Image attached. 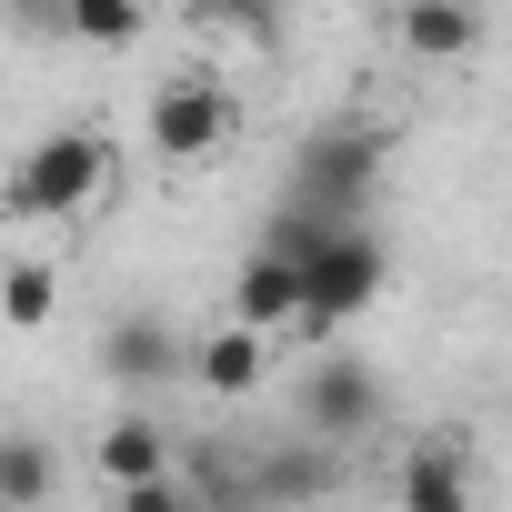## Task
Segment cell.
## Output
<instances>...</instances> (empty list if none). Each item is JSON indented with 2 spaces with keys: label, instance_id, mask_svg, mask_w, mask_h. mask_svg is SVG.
I'll use <instances>...</instances> for the list:
<instances>
[{
  "label": "cell",
  "instance_id": "7c38bea8",
  "mask_svg": "<svg viewBox=\"0 0 512 512\" xmlns=\"http://www.w3.org/2000/svg\"><path fill=\"white\" fill-rule=\"evenodd\" d=\"M61 482V452L41 432H0V512H41Z\"/></svg>",
  "mask_w": 512,
  "mask_h": 512
},
{
  "label": "cell",
  "instance_id": "7a4b0ae2",
  "mask_svg": "<svg viewBox=\"0 0 512 512\" xmlns=\"http://www.w3.org/2000/svg\"><path fill=\"white\" fill-rule=\"evenodd\" d=\"M372 181H382V131H372V121H332V131H312L302 161H292V191H302L312 221H362Z\"/></svg>",
  "mask_w": 512,
  "mask_h": 512
},
{
  "label": "cell",
  "instance_id": "ba28073f",
  "mask_svg": "<svg viewBox=\"0 0 512 512\" xmlns=\"http://www.w3.org/2000/svg\"><path fill=\"white\" fill-rule=\"evenodd\" d=\"M302 312V272H292V251L282 241H251V262L231 272V322L241 332H282Z\"/></svg>",
  "mask_w": 512,
  "mask_h": 512
},
{
  "label": "cell",
  "instance_id": "9a60e30c",
  "mask_svg": "<svg viewBox=\"0 0 512 512\" xmlns=\"http://www.w3.org/2000/svg\"><path fill=\"white\" fill-rule=\"evenodd\" d=\"M61 312V272H41V262H21V272H0V322H21V332H41Z\"/></svg>",
  "mask_w": 512,
  "mask_h": 512
},
{
  "label": "cell",
  "instance_id": "e0dca14e",
  "mask_svg": "<svg viewBox=\"0 0 512 512\" xmlns=\"http://www.w3.org/2000/svg\"><path fill=\"white\" fill-rule=\"evenodd\" d=\"M121 512H211V502H201V492L181 482V462H171L161 482H131V492H121Z\"/></svg>",
  "mask_w": 512,
  "mask_h": 512
},
{
  "label": "cell",
  "instance_id": "5b68a950",
  "mask_svg": "<svg viewBox=\"0 0 512 512\" xmlns=\"http://www.w3.org/2000/svg\"><path fill=\"white\" fill-rule=\"evenodd\" d=\"M101 372H111L121 392H171V382H181V332H171L161 312H121V322L101 332Z\"/></svg>",
  "mask_w": 512,
  "mask_h": 512
},
{
  "label": "cell",
  "instance_id": "8fae6325",
  "mask_svg": "<svg viewBox=\"0 0 512 512\" xmlns=\"http://www.w3.org/2000/svg\"><path fill=\"white\" fill-rule=\"evenodd\" d=\"M392 502H402V512H472V452H462V442H422V452L402 462Z\"/></svg>",
  "mask_w": 512,
  "mask_h": 512
},
{
  "label": "cell",
  "instance_id": "52a82bcc",
  "mask_svg": "<svg viewBox=\"0 0 512 512\" xmlns=\"http://www.w3.org/2000/svg\"><path fill=\"white\" fill-rule=\"evenodd\" d=\"M181 372H191L201 392L241 402V392H262V382H272V332H241V322H221V332H201V342L181 352Z\"/></svg>",
  "mask_w": 512,
  "mask_h": 512
},
{
  "label": "cell",
  "instance_id": "9c48e42d",
  "mask_svg": "<svg viewBox=\"0 0 512 512\" xmlns=\"http://www.w3.org/2000/svg\"><path fill=\"white\" fill-rule=\"evenodd\" d=\"M91 462H101V482H111V492H131V482H161L181 452H171V432H161L151 412H121V422H101Z\"/></svg>",
  "mask_w": 512,
  "mask_h": 512
},
{
  "label": "cell",
  "instance_id": "5bb4252c",
  "mask_svg": "<svg viewBox=\"0 0 512 512\" xmlns=\"http://www.w3.org/2000/svg\"><path fill=\"white\" fill-rule=\"evenodd\" d=\"M71 41H91V51H131L141 41V0H61L51 11Z\"/></svg>",
  "mask_w": 512,
  "mask_h": 512
},
{
  "label": "cell",
  "instance_id": "4fadbf2b",
  "mask_svg": "<svg viewBox=\"0 0 512 512\" xmlns=\"http://www.w3.org/2000/svg\"><path fill=\"white\" fill-rule=\"evenodd\" d=\"M241 492L262 502V512H282V502H322V492H332V462H322V452H272V462L241 472Z\"/></svg>",
  "mask_w": 512,
  "mask_h": 512
},
{
  "label": "cell",
  "instance_id": "30bf717a",
  "mask_svg": "<svg viewBox=\"0 0 512 512\" xmlns=\"http://www.w3.org/2000/svg\"><path fill=\"white\" fill-rule=\"evenodd\" d=\"M402 51L412 61H472L482 51V0H402Z\"/></svg>",
  "mask_w": 512,
  "mask_h": 512
},
{
  "label": "cell",
  "instance_id": "277c9868",
  "mask_svg": "<svg viewBox=\"0 0 512 512\" xmlns=\"http://www.w3.org/2000/svg\"><path fill=\"white\" fill-rule=\"evenodd\" d=\"M221 141H231V101H221V81L171 71V81L151 91V151H161V161H211Z\"/></svg>",
  "mask_w": 512,
  "mask_h": 512
},
{
  "label": "cell",
  "instance_id": "8992f818",
  "mask_svg": "<svg viewBox=\"0 0 512 512\" xmlns=\"http://www.w3.org/2000/svg\"><path fill=\"white\" fill-rule=\"evenodd\" d=\"M302 422H312V442H362L372 422H382V382L362 372V362H322L312 382H302Z\"/></svg>",
  "mask_w": 512,
  "mask_h": 512
},
{
  "label": "cell",
  "instance_id": "2e32d148",
  "mask_svg": "<svg viewBox=\"0 0 512 512\" xmlns=\"http://www.w3.org/2000/svg\"><path fill=\"white\" fill-rule=\"evenodd\" d=\"M191 21L201 31H241L251 51H272L282 41V0H191Z\"/></svg>",
  "mask_w": 512,
  "mask_h": 512
},
{
  "label": "cell",
  "instance_id": "3957f363",
  "mask_svg": "<svg viewBox=\"0 0 512 512\" xmlns=\"http://www.w3.org/2000/svg\"><path fill=\"white\" fill-rule=\"evenodd\" d=\"M101 181H111V141L71 121V131L31 141V161L11 171V211H31V221H61V211H81Z\"/></svg>",
  "mask_w": 512,
  "mask_h": 512
},
{
  "label": "cell",
  "instance_id": "6da1fadb",
  "mask_svg": "<svg viewBox=\"0 0 512 512\" xmlns=\"http://www.w3.org/2000/svg\"><path fill=\"white\" fill-rule=\"evenodd\" d=\"M292 272H302V332H342V322H362L372 302H382V272H392V251H382V231L372 221H312L302 241H292Z\"/></svg>",
  "mask_w": 512,
  "mask_h": 512
}]
</instances>
